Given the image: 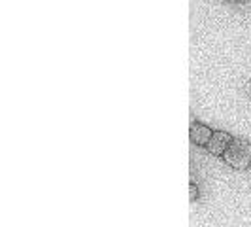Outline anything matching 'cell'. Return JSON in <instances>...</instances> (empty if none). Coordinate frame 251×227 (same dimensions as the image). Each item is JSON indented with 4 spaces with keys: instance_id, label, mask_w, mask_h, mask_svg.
Segmentation results:
<instances>
[{
    "instance_id": "3957f363",
    "label": "cell",
    "mask_w": 251,
    "mask_h": 227,
    "mask_svg": "<svg viewBox=\"0 0 251 227\" xmlns=\"http://www.w3.org/2000/svg\"><path fill=\"white\" fill-rule=\"evenodd\" d=\"M189 135H191V142L197 144V146H208L210 140H212V135L214 131L204 123H199V121H193L191 123V129H189Z\"/></svg>"
},
{
    "instance_id": "277c9868",
    "label": "cell",
    "mask_w": 251,
    "mask_h": 227,
    "mask_svg": "<svg viewBox=\"0 0 251 227\" xmlns=\"http://www.w3.org/2000/svg\"><path fill=\"white\" fill-rule=\"evenodd\" d=\"M189 199H191V201H197V199H199V188H197L193 182L189 184Z\"/></svg>"
},
{
    "instance_id": "5b68a950",
    "label": "cell",
    "mask_w": 251,
    "mask_h": 227,
    "mask_svg": "<svg viewBox=\"0 0 251 227\" xmlns=\"http://www.w3.org/2000/svg\"><path fill=\"white\" fill-rule=\"evenodd\" d=\"M226 2H230V4H236V2H242V0H226Z\"/></svg>"
},
{
    "instance_id": "6da1fadb",
    "label": "cell",
    "mask_w": 251,
    "mask_h": 227,
    "mask_svg": "<svg viewBox=\"0 0 251 227\" xmlns=\"http://www.w3.org/2000/svg\"><path fill=\"white\" fill-rule=\"evenodd\" d=\"M223 161L236 170H246L251 167V144L244 139H234L223 153Z\"/></svg>"
},
{
    "instance_id": "7a4b0ae2",
    "label": "cell",
    "mask_w": 251,
    "mask_h": 227,
    "mask_svg": "<svg viewBox=\"0 0 251 227\" xmlns=\"http://www.w3.org/2000/svg\"><path fill=\"white\" fill-rule=\"evenodd\" d=\"M232 140H234V137H232L230 133H225V131H214L212 140H210V144H208L206 148H208V151H210L212 155H221V157H223V153H225L226 148L230 146Z\"/></svg>"
}]
</instances>
